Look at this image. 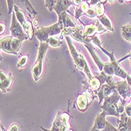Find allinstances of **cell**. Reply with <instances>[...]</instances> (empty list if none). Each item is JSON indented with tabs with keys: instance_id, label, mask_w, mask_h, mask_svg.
<instances>
[{
	"instance_id": "1",
	"label": "cell",
	"mask_w": 131,
	"mask_h": 131,
	"mask_svg": "<svg viewBox=\"0 0 131 131\" xmlns=\"http://www.w3.org/2000/svg\"><path fill=\"white\" fill-rule=\"evenodd\" d=\"M65 40H66V42L68 43L71 55V57H72V59H73L75 66L79 70L82 71V72L86 74L88 80H90L91 78H93L94 77V75L91 72L90 66H89V64L86 61L85 56L82 54V52L78 48L75 47L72 40H71V39L70 36H65Z\"/></svg>"
},
{
	"instance_id": "2",
	"label": "cell",
	"mask_w": 131,
	"mask_h": 131,
	"mask_svg": "<svg viewBox=\"0 0 131 131\" xmlns=\"http://www.w3.org/2000/svg\"><path fill=\"white\" fill-rule=\"evenodd\" d=\"M50 44L48 41L46 42H40L39 49H38V54L36 61L35 64L31 67V74L35 81H39L41 78L42 74H43V61L46 56V53L47 50L49 49Z\"/></svg>"
},
{
	"instance_id": "3",
	"label": "cell",
	"mask_w": 131,
	"mask_h": 131,
	"mask_svg": "<svg viewBox=\"0 0 131 131\" xmlns=\"http://www.w3.org/2000/svg\"><path fill=\"white\" fill-rule=\"evenodd\" d=\"M121 96L117 90H115L111 96L105 97L103 104L101 105V109L106 114V115H111V116H115L117 118H119L120 114L118 112V103L121 100Z\"/></svg>"
},
{
	"instance_id": "4",
	"label": "cell",
	"mask_w": 131,
	"mask_h": 131,
	"mask_svg": "<svg viewBox=\"0 0 131 131\" xmlns=\"http://www.w3.org/2000/svg\"><path fill=\"white\" fill-rule=\"evenodd\" d=\"M63 30H64V26L62 22L57 21V23L53 24V25H50L47 27H42L35 32V36H36L37 39L40 42H46L48 41L50 37L62 34Z\"/></svg>"
},
{
	"instance_id": "5",
	"label": "cell",
	"mask_w": 131,
	"mask_h": 131,
	"mask_svg": "<svg viewBox=\"0 0 131 131\" xmlns=\"http://www.w3.org/2000/svg\"><path fill=\"white\" fill-rule=\"evenodd\" d=\"M23 40L10 37H5L0 40V47L1 50L7 54L17 55L22 46Z\"/></svg>"
},
{
	"instance_id": "6",
	"label": "cell",
	"mask_w": 131,
	"mask_h": 131,
	"mask_svg": "<svg viewBox=\"0 0 131 131\" xmlns=\"http://www.w3.org/2000/svg\"><path fill=\"white\" fill-rule=\"evenodd\" d=\"M70 115L67 112L59 111L53 120L51 131H68L71 128L70 123Z\"/></svg>"
},
{
	"instance_id": "7",
	"label": "cell",
	"mask_w": 131,
	"mask_h": 131,
	"mask_svg": "<svg viewBox=\"0 0 131 131\" xmlns=\"http://www.w3.org/2000/svg\"><path fill=\"white\" fill-rule=\"evenodd\" d=\"M10 33L11 36L14 38L21 40H29V37L25 29H23L21 25L17 21L14 11L12 14V18H11V24H10V27H9Z\"/></svg>"
},
{
	"instance_id": "8",
	"label": "cell",
	"mask_w": 131,
	"mask_h": 131,
	"mask_svg": "<svg viewBox=\"0 0 131 131\" xmlns=\"http://www.w3.org/2000/svg\"><path fill=\"white\" fill-rule=\"evenodd\" d=\"M14 13L16 15V18L17 19V21H19V23L21 25V26L23 27V29H25V31L26 32V33L28 34L29 40H31L33 38V36H34V30H33V25H32V22L29 21L24 11L21 10L20 9H19L17 6H14Z\"/></svg>"
},
{
	"instance_id": "9",
	"label": "cell",
	"mask_w": 131,
	"mask_h": 131,
	"mask_svg": "<svg viewBox=\"0 0 131 131\" xmlns=\"http://www.w3.org/2000/svg\"><path fill=\"white\" fill-rule=\"evenodd\" d=\"M99 48L106 55H108V58H110V62L112 64L113 67H114V70H115V75L121 78H123L124 80L126 79L129 73H127L126 71L123 69V67L120 65V63L118 62L117 59L115 58V55H114V51H112V52H109L108 51H107L106 49H104L102 46L99 47Z\"/></svg>"
},
{
	"instance_id": "10",
	"label": "cell",
	"mask_w": 131,
	"mask_h": 131,
	"mask_svg": "<svg viewBox=\"0 0 131 131\" xmlns=\"http://www.w3.org/2000/svg\"><path fill=\"white\" fill-rule=\"evenodd\" d=\"M82 43L84 45V47H86V48L88 50L89 53L90 54L92 58L93 59V61L94 63H96L98 69L100 72H101V71H103V69H104V63L101 60V58L99 57V55H97L96 50H95V47L93 45V43H91L90 38L87 40H84V41H82Z\"/></svg>"
},
{
	"instance_id": "11",
	"label": "cell",
	"mask_w": 131,
	"mask_h": 131,
	"mask_svg": "<svg viewBox=\"0 0 131 131\" xmlns=\"http://www.w3.org/2000/svg\"><path fill=\"white\" fill-rule=\"evenodd\" d=\"M13 84V77L10 72L6 73L5 71H0V89L5 93L9 91Z\"/></svg>"
},
{
	"instance_id": "12",
	"label": "cell",
	"mask_w": 131,
	"mask_h": 131,
	"mask_svg": "<svg viewBox=\"0 0 131 131\" xmlns=\"http://www.w3.org/2000/svg\"><path fill=\"white\" fill-rule=\"evenodd\" d=\"M116 90L123 100H126L131 97V86L128 84L126 80L116 82Z\"/></svg>"
},
{
	"instance_id": "13",
	"label": "cell",
	"mask_w": 131,
	"mask_h": 131,
	"mask_svg": "<svg viewBox=\"0 0 131 131\" xmlns=\"http://www.w3.org/2000/svg\"><path fill=\"white\" fill-rule=\"evenodd\" d=\"M72 5H74L73 0H57L54 11L57 14V17H60L63 13L67 12L68 8Z\"/></svg>"
},
{
	"instance_id": "14",
	"label": "cell",
	"mask_w": 131,
	"mask_h": 131,
	"mask_svg": "<svg viewBox=\"0 0 131 131\" xmlns=\"http://www.w3.org/2000/svg\"><path fill=\"white\" fill-rule=\"evenodd\" d=\"M15 6H17L21 10H25L28 11L31 17H35L38 14L37 11H35L29 0H15Z\"/></svg>"
},
{
	"instance_id": "15",
	"label": "cell",
	"mask_w": 131,
	"mask_h": 131,
	"mask_svg": "<svg viewBox=\"0 0 131 131\" xmlns=\"http://www.w3.org/2000/svg\"><path fill=\"white\" fill-rule=\"evenodd\" d=\"M116 89L111 87L110 85H107V84H104L101 85V89L96 92L97 97L99 99V103H101L102 101H104L105 97H108L115 91Z\"/></svg>"
},
{
	"instance_id": "16",
	"label": "cell",
	"mask_w": 131,
	"mask_h": 131,
	"mask_svg": "<svg viewBox=\"0 0 131 131\" xmlns=\"http://www.w3.org/2000/svg\"><path fill=\"white\" fill-rule=\"evenodd\" d=\"M58 21H61L62 24H63V26H64V31L67 30V29H72V28H76L78 27L79 25L77 24L72 20L68 14L67 12H64L61 14V16L58 17Z\"/></svg>"
},
{
	"instance_id": "17",
	"label": "cell",
	"mask_w": 131,
	"mask_h": 131,
	"mask_svg": "<svg viewBox=\"0 0 131 131\" xmlns=\"http://www.w3.org/2000/svg\"><path fill=\"white\" fill-rule=\"evenodd\" d=\"M76 106L77 108L80 111H86L89 107V104L90 103L89 101L88 97L86 96L84 93L79 94L77 99H76Z\"/></svg>"
},
{
	"instance_id": "18",
	"label": "cell",
	"mask_w": 131,
	"mask_h": 131,
	"mask_svg": "<svg viewBox=\"0 0 131 131\" xmlns=\"http://www.w3.org/2000/svg\"><path fill=\"white\" fill-rule=\"evenodd\" d=\"M106 116H107L106 114L103 111L101 113H99L97 115V116L96 117V119H95L93 127L96 128L97 129H100V130L104 129L106 126V123H107V121L105 119Z\"/></svg>"
},
{
	"instance_id": "19",
	"label": "cell",
	"mask_w": 131,
	"mask_h": 131,
	"mask_svg": "<svg viewBox=\"0 0 131 131\" xmlns=\"http://www.w3.org/2000/svg\"><path fill=\"white\" fill-rule=\"evenodd\" d=\"M90 8V6L88 2H86V1H83L82 3V4L79 6V7H75V18L79 20V21H80V18L82 16L83 14H86V12L89 10V9Z\"/></svg>"
},
{
	"instance_id": "20",
	"label": "cell",
	"mask_w": 131,
	"mask_h": 131,
	"mask_svg": "<svg viewBox=\"0 0 131 131\" xmlns=\"http://www.w3.org/2000/svg\"><path fill=\"white\" fill-rule=\"evenodd\" d=\"M97 34V27L95 21L90 24V25L84 26V31H83V35L86 38H90L93 37L94 35Z\"/></svg>"
},
{
	"instance_id": "21",
	"label": "cell",
	"mask_w": 131,
	"mask_h": 131,
	"mask_svg": "<svg viewBox=\"0 0 131 131\" xmlns=\"http://www.w3.org/2000/svg\"><path fill=\"white\" fill-rule=\"evenodd\" d=\"M128 118L129 116L126 112L120 115L119 118H118V131H127L128 129Z\"/></svg>"
},
{
	"instance_id": "22",
	"label": "cell",
	"mask_w": 131,
	"mask_h": 131,
	"mask_svg": "<svg viewBox=\"0 0 131 131\" xmlns=\"http://www.w3.org/2000/svg\"><path fill=\"white\" fill-rule=\"evenodd\" d=\"M97 19L101 22V25L108 31H110V32H113L114 31L113 24H112L111 19L108 16H107L105 14L104 15H102L101 17H99Z\"/></svg>"
},
{
	"instance_id": "23",
	"label": "cell",
	"mask_w": 131,
	"mask_h": 131,
	"mask_svg": "<svg viewBox=\"0 0 131 131\" xmlns=\"http://www.w3.org/2000/svg\"><path fill=\"white\" fill-rule=\"evenodd\" d=\"M121 34L126 41L131 43V23L126 24L121 27Z\"/></svg>"
},
{
	"instance_id": "24",
	"label": "cell",
	"mask_w": 131,
	"mask_h": 131,
	"mask_svg": "<svg viewBox=\"0 0 131 131\" xmlns=\"http://www.w3.org/2000/svg\"><path fill=\"white\" fill-rule=\"evenodd\" d=\"M88 83H89V85L90 87V89L96 93L101 87L102 84H101V81H100V79L95 75L93 78H91L90 80H88Z\"/></svg>"
},
{
	"instance_id": "25",
	"label": "cell",
	"mask_w": 131,
	"mask_h": 131,
	"mask_svg": "<svg viewBox=\"0 0 131 131\" xmlns=\"http://www.w3.org/2000/svg\"><path fill=\"white\" fill-rule=\"evenodd\" d=\"M28 55H21L19 59H18V62L17 63V67L18 69H23L25 68L28 63Z\"/></svg>"
},
{
	"instance_id": "26",
	"label": "cell",
	"mask_w": 131,
	"mask_h": 131,
	"mask_svg": "<svg viewBox=\"0 0 131 131\" xmlns=\"http://www.w3.org/2000/svg\"><path fill=\"white\" fill-rule=\"evenodd\" d=\"M103 72H104L106 74L111 75V76H113L115 74L114 67H113L112 64L111 63V62H106V63H104Z\"/></svg>"
},
{
	"instance_id": "27",
	"label": "cell",
	"mask_w": 131,
	"mask_h": 131,
	"mask_svg": "<svg viewBox=\"0 0 131 131\" xmlns=\"http://www.w3.org/2000/svg\"><path fill=\"white\" fill-rule=\"evenodd\" d=\"M48 43H49L50 46V47H60L61 45V40L57 38L56 36H54V37H50L49 40H48Z\"/></svg>"
},
{
	"instance_id": "28",
	"label": "cell",
	"mask_w": 131,
	"mask_h": 131,
	"mask_svg": "<svg viewBox=\"0 0 131 131\" xmlns=\"http://www.w3.org/2000/svg\"><path fill=\"white\" fill-rule=\"evenodd\" d=\"M45 6L48 9L50 12H52L54 10V7L57 3V0H43Z\"/></svg>"
},
{
	"instance_id": "29",
	"label": "cell",
	"mask_w": 131,
	"mask_h": 131,
	"mask_svg": "<svg viewBox=\"0 0 131 131\" xmlns=\"http://www.w3.org/2000/svg\"><path fill=\"white\" fill-rule=\"evenodd\" d=\"M95 9H96V13H97V18H98L99 17H101L102 15L104 14L105 10H104V4H102V3H98L97 5L95 6Z\"/></svg>"
},
{
	"instance_id": "30",
	"label": "cell",
	"mask_w": 131,
	"mask_h": 131,
	"mask_svg": "<svg viewBox=\"0 0 131 131\" xmlns=\"http://www.w3.org/2000/svg\"><path fill=\"white\" fill-rule=\"evenodd\" d=\"M90 41H91L92 43H94L95 45H97L98 47H101V46H102V44H103L102 40L99 37V34L94 35L93 37H92L90 38Z\"/></svg>"
},
{
	"instance_id": "31",
	"label": "cell",
	"mask_w": 131,
	"mask_h": 131,
	"mask_svg": "<svg viewBox=\"0 0 131 131\" xmlns=\"http://www.w3.org/2000/svg\"><path fill=\"white\" fill-rule=\"evenodd\" d=\"M87 17H89L90 18H92V19H95V18H97V13H96V9L95 7H93V6H90V8L89 9V10L86 12L85 14Z\"/></svg>"
},
{
	"instance_id": "32",
	"label": "cell",
	"mask_w": 131,
	"mask_h": 131,
	"mask_svg": "<svg viewBox=\"0 0 131 131\" xmlns=\"http://www.w3.org/2000/svg\"><path fill=\"white\" fill-rule=\"evenodd\" d=\"M7 2V7H8V14L10 15L13 14V11L15 6V0H6Z\"/></svg>"
},
{
	"instance_id": "33",
	"label": "cell",
	"mask_w": 131,
	"mask_h": 131,
	"mask_svg": "<svg viewBox=\"0 0 131 131\" xmlns=\"http://www.w3.org/2000/svg\"><path fill=\"white\" fill-rule=\"evenodd\" d=\"M106 3H108V0H90L89 4L90 6H95L97 5L98 3H102L104 4Z\"/></svg>"
},
{
	"instance_id": "34",
	"label": "cell",
	"mask_w": 131,
	"mask_h": 131,
	"mask_svg": "<svg viewBox=\"0 0 131 131\" xmlns=\"http://www.w3.org/2000/svg\"><path fill=\"white\" fill-rule=\"evenodd\" d=\"M102 131H118L117 128H115V126H113L110 123L107 122L106 126L104 127V129H102Z\"/></svg>"
},
{
	"instance_id": "35",
	"label": "cell",
	"mask_w": 131,
	"mask_h": 131,
	"mask_svg": "<svg viewBox=\"0 0 131 131\" xmlns=\"http://www.w3.org/2000/svg\"><path fill=\"white\" fill-rule=\"evenodd\" d=\"M125 112L129 117H131V102L125 105Z\"/></svg>"
},
{
	"instance_id": "36",
	"label": "cell",
	"mask_w": 131,
	"mask_h": 131,
	"mask_svg": "<svg viewBox=\"0 0 131 131\" xmlns=\"http://www.w3.org/2000/svg\"><path fill=\"white\" fill-rule=\"evenodd\" d=\"M8 131H20V128H19V126L16 123H14L12 124L9 128L8 129Z\"/></svg>"
},
{
	"instance_id": "37",
	"label": "cell",
	"mask_w": 131,
	"mask_h": 131,
	"mask_svg": "<svg viewBox=\"0 0 131 131\" xmlns=\"http://www.w3.org/2000/svg\"><path fill=\"white\" fill-rule=\"evenodd\" d=\"M0 27H1V30H0V34H1V36L6 31V24L5 22H2L0 23Z\"/></svg>"
},
{
	"instance_id": "38",
	"label": "cell",
	"mask_w": 131,
	"mask_h": 131,
	"mask_svg": "<svg viewBox=\"0 0 131 131\" xmlns=\"http://www.w3.org/2000/svg\"><path fill=\"white\" fill-rule=\"evenodd\" d=\"M83 1L84 0H73V4L75 6V7H79Z\"/></svg>"
},
{
	"instance_id": "39",
	"label": "cell",
	"mask_w": 131,
	"mask_h": 131,
	"mask_svg": "<svg viewBox=\"0 0 131 131\" xmlns=\"http://www.w3.org/2000/svg\"><path fill=\"white\" fill-rule=\"evenodd\" d=\"M127 131H131V117L128 118V129Z\"/></svg>"
},
{
	"instance_id": "40",
	"label": "cell",
	"mask_w": 131,
	"mask_h": 131,
	"mask_svg": "<svg viewBox=\"0 0 131 131\" xmlns=\"http://www.w3.org/2000/svg\"><path fill=\"white\" fill-rule=\"evenodd\" d=\"M32 25H33V26H35V27H38V20L36 19V18H34L33 19V21H32Z\"/></svg>"
},
{
	"instance_id": "41",
	"label": "cell",
	"mask_w": 131,
	"mask_h": 131,
	"mask_svg": "<svg viewBox=\"0 0 131 131\" xmlns=\"http://www.w3.org/2000/svg\"><path fill=\"white\" fill-rule=\"evenodd\" d=\"M90 131H101V130L100 129H97L96 128H94V127H92L91 129H90Z\"/></svg>"
},
{
	"instance_id": "42",
	"label": "cell",
	"mask_w": 131,
	"mask_h": 131,
	"mask_svg": "<svg viewBox=\"0 0 131 131\" xmlns=\"http://www.w3.org/2000/svg\"><path fill=\"white\" fill-rule=\"evenodd\" d=\"M115 2V0H108V3H109L110 4H112Z\"/></svg>"
},
{
	"instance_id": "43",
	"label": "cell",
	"mask_w": 131,
	"mask_h": 131,
	"mask_svg": "<svg viewBox=\"0 0 131 131\" xmlns=\"http://www.w3.org/2000/svg\"><path fill=\"white\" fill-rule=\"evenodd\" d=\"M41 129H42L43 131H51L50 129H45V128H43V127H41Z\"/></svg>"
},
{
	"instance_id": "44",
	"label": "cell",
	"mask_w": 131,
	"mask_h": 131,
	"mask_svg": "<svg viewBox=\"0 0 131 131\" xmlns=\"http://www.w3.org/2000/svg\"><path fill=\"white\" fill-rule=\"evenodd\" d=\"M118 3H123L124 0H118Z\"/></svg>"
},
{
	"instance_id": "45",
	"label": "cell",
	"mask_w": 131,
	"mask_h": 131,
	"mask_svg": "<svg viewBox=\"0 0 131 131\" xmlns=\"http://www.w3.org/2000/svg\"><path fill=\"white\" fill-rule=\"evenodd\" d=\"M125 2H126V3H130L131 2V0H124Z\"/></svg>"
},
{
	"instance_id": "46",
	"label": "cell",
	"mask_w": 131,
	"mask_h": 131,
	"mask_svg": "<svg viewBox=\"0 0 131 131\" xmlns=\"http://www.w3.org/2000/svg\"><path fill=\"white\" fill-rule=\"evenodd\" d=\"M129 64H130V66H131V57L129 58Z\"/></svg>"
},
{
	"instance_id": "47",
	"label": "cell",
	"mask_w": 131,
	"mask_h": 131,
	"mask_svg": "<svg viewBox=\"0 0 131 131\" xmlns=\"http://www.w3.org/2000/svg\"><path fill=\"white\" fill-rule=\"evenodd\" d=\"M84 1H86V2H88V3H89V2H90V0H84Z\"/></svg>"
},
{
	"instance_id": "48",
	"label": "cell",
	"mask_w": 131,
	"mask_h": 131,
	"mask_svg": "<svg viewBox=\"0 0 131 131\" xmlns=\"http://www.w3.org/2000/svg\"><path fill=\"white\" fill-rule=\"evenodd\" d=\"M68 131H74V130H73V129H69Z\"/></svg>"
},
{
	"instance_id": "49",
	"label": "cell",
	"mask_w": 131,
	"mask_h": 131,
	"mask_svg": "<svg viewBox=\"0 0 131 131\" xmlns=\"http://www.w3.org/2000/svg\"><path fill=\"white\" fill-rule=\"evenodd\" d=\"M130 100H131V97H130Z\"/></svg>"
},
{
	"instance_id": "50",
	"label": "cell",
	"mask_w": 131,
	"mask_h": 131,
	"mask_svg": "<svg viewBox=\"0 0 131 131\" xmlns=\"http://www.w3.org/2000/svg\"><path fill=\"white\" fill-rule=\"evenodd\" d=\"M130 14H131V13H130Z\"/></svg>"
},
{
	"instance_id": "51",
	"label": "cell",
	"mask_w": 131,
	"mask_h": 131,
	"mask_svg": "<svg viewBox=\"0 0 131 131\" xmlns=\"http://www.w3.org/2000/svg\"><path fill=\"white\" fill-rule=\"evenodd\" d=\"M101 131H102V130H101Z\"/></svg>"
}]
</instances>
